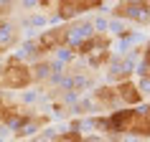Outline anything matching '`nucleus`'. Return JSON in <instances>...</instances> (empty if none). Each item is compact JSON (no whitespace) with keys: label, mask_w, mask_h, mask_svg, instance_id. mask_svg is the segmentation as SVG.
<instances>
[{"label":"nucleus","mask_w":150,"mask_h":142,"mask_svg":"<svg viewBox=\"0 0 150 142\" xmlns=\"http://www.w3.org/2000/svg\"><path fill=\"white\" fill-rule=\"evenodd\" d=\"M28 81H31V74H28V69H25L23 63L10 61L3 69V84L5 86H25Z\"/></svg>","instance_id":"obj_1"},{"label":"nucleus","mask_w":150,"mask_h":142,"mask_svg":"<svg viewBox=\"0 0 150 142\" xmlns=\"http://www.w3.org/2000/svg\"><path fill=\"white\" fill-rule=\"evenodd\" d=\"M145 58H148V63H150V48H148V56H145Z\"/></svg>","instance_id":"obj_2"}]
</instances>
